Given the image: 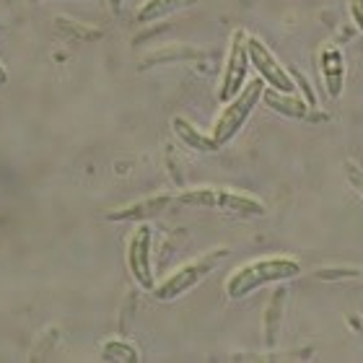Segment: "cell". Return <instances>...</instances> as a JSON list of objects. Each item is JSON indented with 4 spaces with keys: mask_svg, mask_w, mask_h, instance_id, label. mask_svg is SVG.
I'll return each instance as SVG.
<instances>
[{
    "mask_svg": "<svg viewBox=\"0 0 363 363\" xmlns=\"http://www.w3.org/2000/svg\"><path fill=\"white\" fill-rule=\"evenodd\" d=\"M301 275V265L294 257L286 255H275V257H262L255 262L236 267L226 280V296L231 301L247 298L250 294L259 288L272 286V283H286V280Z\"/></svg>",
    "mask_w": 363,
    "mask_h": 363,
    "instance_id": "obj_1",
    "label": "cell"
},
{
    "mask_svg": "<svg viewBox=\"0 0 363 363\" xmlns=\"http://www.w3.org/2000/svg\"><path fill=\"white\" fill-rule=\"evenodd\" d=\"M177 205H192V208H220L226 213H236L244 218H255V216H265V205L257 197L236 192L226 187H195L184 189L177 195Z\"/></svg>",
    "mask_w": 363,
    "mask_h": 363,
    "instance_id": "obj_2",
    "label": "cell"
},
{
    "mask_svg": "<svg viewBox=\"0 0 363 363\" xmlns=\"http://www.w3.org/2000/svg\"><path fill=\"white\" fill-rule=\"evenodd\" d=\"M228 257V250L220 247V250H211L200 255L197 259L187 262V265L177 267L172 275L161 280L159 286L153 288V298L156 301H172V298H179L182 294H187L189 288H195L197 283H203L208 275H211L216 267Z\"/></svg>",
    "mask_w": 363,
    "mask_h": 363,
    "instance_id": "obj_3",
    "label": "cell"
},
{
    "mask_svg": "<svg viewBox=\"0 0 363 363\" xmlns=\"http://www.w3.org/2000/svg\"><path fill=\"white\" fill-rule=\"evenodd\" d=\"M265 81L262 78H255V81H247L244 89L236 94L231 101H226L223 112L218 114L216 120V128H213V140L223 148L226 143H231L236 138V133L244 128V122L250 120V114L255 112V106L262 101V91H265Z\"/></svg>",
    "mask_w": 363,
    "mask_h": 363,
    "instance_id": "obj_4",
    "label": "cell"
},
{
    "mask_svg": "<svg viewBox=\"0 0 363 363\" xmlns=\"http://www.w3.org/2000/svg\"><path fill=\"white\" fill-rule=\"evenodd\" d=\"M247 31L236 29L231 34V42H228V52L226 62H223V73H220V84H218V101H231V99L244 89L247 84V70L250 65V50H247Z\"/></svg>",
    "mask_w": 363,
    "mask_h": 363,
    "instance_id": "obj_5",
    "label": "cell"
},
{
    "mask_svg": "<svg viewBox=\"0 0 363 363\" xmlns=\"http://www.w3.org/2000/svg\"><path fill=\"white\" fill-rule=\"evenodd\" d=\"M247 50H250V65L257 70V76L265 81L270 89L286 91V94H298L296 81L291 76V70L286 65H280V60L267 50V45L259 37H247Z\"/></svg>",
    "mask_w": 363,
    "mask_h": 363,
    "instance_id": "obj_6",
    "label": "cell"
},
{
    "mask_svg": "<svg viewBox=\"0 0 363 363\" xmlns=\"http://www.w3.org/2000/svg\"><path fill=\"white\" fill-rule=\"evenodd\" d=\"M128 267L133 272V278L140 288L153 291L156 288V278H153V262H151V228L138 226L135 234L130 236L128 244Z\"/></svg>",
    "mask_w": 363,
    "mask_h": 363,
    "instance_id": "obj_7",
    "label": "cell"
},
{
    "mask_svg": "<svg viewBox=\"0 0 363 363\" xmlns=\"http://www.w3.org/2000/svg\"><path fill=\"white\" fill-rule=\"evenodd\" d=\"M319 76L330 99H340L345 89V57L340 47L325 45L319 50Z\"/></svg>",
    "mask_w": 363,
    "mask_h": 363,
    "instance_id": "obj_8",
    "label": "cell"
},
{
    "mask_svg": "<svg viewBox=\"0 0 363 363\" xmlns=\"http://www.w3.org/2000/svg\"><path fill=\"white\" fill-rule=\"evenodd\" d=\"M262 104L280 117H288V120H306L311 112L309 101L301 94H286V91L270 89V86H265V91H262Z\"/></svg>",
    "mask_w": 363,
    "mask_h": 363,
    "instance_id": "obj_9",
    "label": "cell"
},
{
    "mask_svg": "<svg viewBox=\"0 0 363 363\" xmlns=\"http://www.w3.org/2000/svg\"><path fill=\"white\" fill-rule=\"evenodd\" d=\"M172 205H177V195H156L148 197V200H140V203L125 205L120 211L106 213L109 220H140V218H151V216H159V213H167Z\"/></svg>",
    "mask_w": 363,
    "mask_h": 363,
    "instance_id": "obj_10",
    "label": "cell"
},
{
    "mask_svg": "<svg viewBox=\"0 0 363 363\" xmlns=\"http://www.w3.org/2000/svg\"><path fill=\"white\" fill-rule=\"evenodd\" d=\"M172 128H174V135L179 138L187 148H192V151H203V153L220 151V145L213 140V135H203V133H200L189 120H184V117H174V120H172Z\"/></svg>",
    "mask_w": 363,
    "mask_h": 363,
    "instance_id": "obj_11",
    "label": "cell"
},
{
    "mask_svg": "<svg viewBox=\"0 0 363 363\" xmlns=\"http://www.w3.org/2000/svg\"><path fill=\"white\" fill-rule=\"evenodd\" d=\"M197 0H143L140 8H138V23H153L159 21V18H167V16L177 13L182 8H189L195 6Z\"/></svg>",
    "mask_w": 363,
    "mask_h": 363,
    "instance_id": "obj_12",
    "label": "cell"
},
{
    "mask_svg": "<svg viewBox=\"0 0 363 363\" xmlns=\"http://www.w3.org/2000/svg\"><path fill=\"white\" fill-rule=\"evenodd\" d=\"M99 358L101 361H117V363H135L140 361V356H138V350L130 345V342L125 340H106L101 348H99Z\"/></svg>",
    "mask_w": 363,
    "mask_h": 363,
    "instance_id": "obj_13",
    "label": "cell"
},
{
    "mask_svg": "<svg viewBox=\"0 0 363 363\" xmlns=\"http://www.w3.org/2000/svg\"><path fill=\"white\" fill-rule=\"evenodd\" d=\"M291 70V76H294V81H296V89H298V94H303V99L309 101V106L314 109L317 106V99H314V91H311V86H309V81H306V76H301L296 68H288Z\"/></svg>",
    "mask_w": 363,
    "mask_h": 363,
    "instance_id": "obj_14",
    "label": "cell"
},
{
    "mask_svg": "<svg viewBox=\"0 0 363 363\" xmlns=\"http://www.w3.org/2000/svg\"><path fill=\"white\" fill-rule=\"evenodd\" d=\"M348 11L353 23L358 26V31L363 34V0H348Z\"/></svg>",
    "mask_w": 363,
    "mask_h": 363,
    "instance_id": "obj_15",
    "label": "cell"
},
{
    "mask_svg": "<svg viewBox=\"0 0 363 363\" xmlns=\"http://www.w3.org/2000/svg\"><path fill=\"white\" fill-rule=\"evenodd\" d=\"M345 169H348V172H345V174H348V179H350V184H353V187L358 189V192H361V197H363V172H358L356 167H353V164H345Z\"/></svg>",
    "mask_w": 363,
    "mask_h": 363,
    "instance_id": "obj_16",
    "label": "cell"
},
{
    "mask_svg": "<svg viewBox=\"0 0 363 363\" xmlns=\"http://www.w3.org/2000/svg\"><path fill=\"white\" fill-rule=\"evenodd\" d=\"M6 81H8V70L3 68V62H0V86L6 84Z\"/></svg>",
    "mask_w": 363,
    "mask_h": 363,
    "instance_id": "obj_17",
    "label": "cell"
},
{
    "mask_svg": "<svg viewBox=\"0 0 363 363\" xmlns=\"http://www.w3.org/2000/svg\"><path fill=\"white\" fill-rule=\"evenodd\" d=\"M122 3H125V0H109V6H112L114 11H120V8H122Z\"/></svg>",
    "mask_w": 363,
    "mask_h": 363,
    "instance_id": "obj_18",
    "label": "cell"
}]
</instances>
